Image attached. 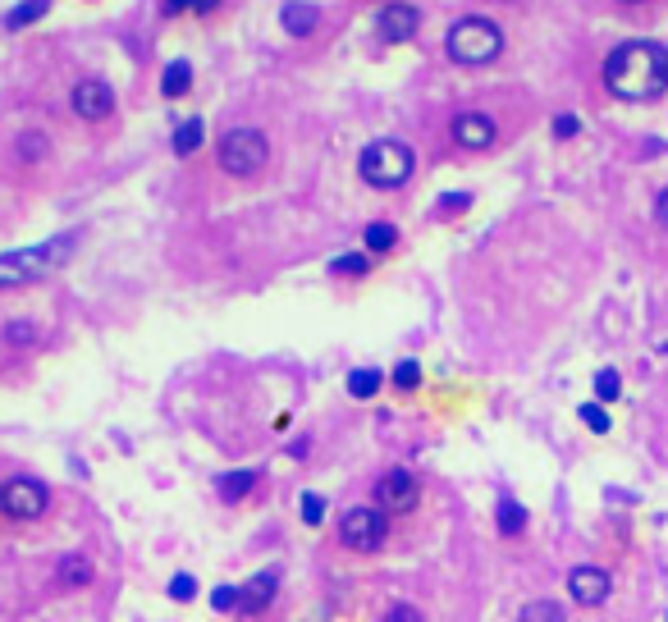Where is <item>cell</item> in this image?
Segmentation results:
<instances>
[{"mask_svg":"<svg viewBox=\"0 0 668 622\" xmlns=\"http://www.w3.org/2000/svg\"><path fill=\"white\" fill-rule=\"evenodd\" d=\"M193 92V60H170L161 74V97H188Z\"/></svg>","mask_w":668,"mask_h":622,"instance_id":"9a60e30c","label":"cell"},{"mask_svg":"<svg viewBox=\"0 0 668 622\" xmlns=\"http://www.w3.org/2000/svg\"><path fill=\"white\" fill-rule=\"evenodd\" d=\"M518 622H568V613H563V604H554V600H531L527 609L518 613Z\"/></svg>","mask_w":668,"mask_h":622,"instance_id":"44dd1931","label":"cell"},{"mask_svg":"<svg viewBox=\"0 0 668 622\" xmlns=\"http://www.w3.org/2000/svg\"><path fill=\"white\" fill-rule=\"evenodd\" d=\"M302 522H307V526H321L325 522V499L316 490L302 494Z\"/></svg>","mask_w":668,"mask_h":622,"instance_id":"484cf974","label":"cell"},{"mask_svg":"<svg viewBox=\"0 0 668 622\" xmlns=\"http://www.w3.org/2000/svg\"><path fill=\"white\" fill-rule=\"evenodd\" d=\"M193 590H197V581L188 577V572H179V577L170 581V595H174L179 604H188V600H193Z\"/></svg>","mask_w":668,"mask_h":622,"instance_id":"d6a6232c","label":"cell"},{"mask_svg":"<svg viewBox=\"0 0 668 622\" xmlns=\"http://www.w3.org/2000/svg\"><path fill=\"white\" fill-rule=\"evenodd\" d=\"M449 133H453V142H458L463 151H485V147H495L499 124L485 115V110H463V115H453Z\"/></svg>","mask_w":668,"mask_h":622,"instance_id":"8fae6325","label":"cell"},{"mask_svg":"<svg viewBox=\"0 0 668 622\" xmlns=\"http://www.w3.org/2000/svg\"><path fill=\"white\" fill-rule=\"evenodd\" d=\"M280 23L289 37H312L316 23H321V5H316V0H284Z\"/></svg>","mask_w":668,"mask_h":622,"instance_id":"5bb4252c","label":"cell"},{"mask_svg":"<svg viewBox=\"0 0 668 622\" xmlns=\"http://www.w3.org/2000/svg\"><path fill=\"white\" fill-rule=\"evenodd\" d=\"M376 504L385 508L389 517H399V513H412V508L421 504V485L412 472H403V467H394V472H385L376 481Z\"/></svg>","mask_w":668,"mask_h":622,"instance_id":"ba28073f","label":"cell"},{"mask_svg":"<svg viewBox=\"0 0 668 622\" xmlns=\"http://www.w3.org/2000/svg\"><path fill=\"white\" fill-rule=\"evenodd\" d=\"M417 28H421V10H417V5H408V0H389V5H380L376 33H380V42H385V46L412 42V37H417Z\"/></svg>","mask_w":668,"mask_h":622,"instance_id":"9c48e42d","label":"cell"},{"mask_svg":"<svg viewBox=\"0 0 668 622\" xmlns=\"http://www.w3.org/2000/svg\"><path fill=\"white\" fill-rule=\"evenodd\" d=\"M220 170L234 174V179H252V174L266 170L270 161V142L261 129H229L225 138H220Z\"/></svg>","mask_w":668,"mask_h":622,"instance_id":"5b68a950","label":"cell"},{"mask_svg":"<svg viewBox=\"0 0 668 622\" xmlns=\"http://www.w3.org/2000/svg\"><path fill=\"white\" fill-rule=\"evenodd\" d=\"M623 394V376H618L614 366H604L600 376H595V403H614Z\"/></svg>","mask_w":668,"mask_h":622,"instance_id":"d4e9b609","label":"cell"},{"mask_svg":"<svg viewBox=\"0 0 668 622\" xmlns=\"http://www.w3.org/2000/svg\"><path fill=\"white\" fill-rule=\"evenodd\" d=\"M499 531L504 536H522L527 531V508L518 499H499Z\"/></svg>","mask_w":668,"mask_h":622,"instance_id":"ffe728a7","label":"cell"},{"mask_svg":"<svg viewBox=\"0 0 668 622\" xmlns=\"http://www.w3.org/2000/svg\"><path fill=\"white\" fill-rule=\"evenodd\" d=\"M5 339H10V344H33V339H37V325H28V321H10V325H5Z\"/></svg>","mask_w":668,"mask_h":622,"instance_id":"4dcf8cb0","label":"cell"},{"mask_svg":"<svg viewBox=\"0 0 668 622\" xmlns=\"http://www.w3.org/2000/svg\"><path fill=\"white\" fill-rule=\"evenodd\" d=\"M92 577H97V572H92V563H87V558H65V563H60V581H65V586H92Z\"/></svg>","mask_w":668,"mask_h":622,"instance_id":"603a6c76","label":"cell"},{"mask_svg":"<svg viewBox=\"0 0 668 622\" xmlns=\"http://www.w3.org/2000/svg\"><path fill=\"white\" fill-rule=\"evenodd\" d=\"M577 133H582V119L577 115H554V138H577Z\"/></svg>","mask_w":668,"mask_h":622,"instance_id":"1f68e13d","label":"cell"},{"mask_svg":"<svg viewBox=\"0 0 668 622\" xmlns=\"http://www.w3.org/2000/svg\"><path fill=\"white\" fill-rule=\"evenodd\" d=\"M655 215H659V225L668 229V188H664V193H659V202H655Z\"/></svg>","mask_w":668,"mask_h":622,"instance_id":"8d00e7d4","label":"cell"},{"mask_svg":"<svg viewBox=\"0 0 668 622\" xmlns=\"http://www.w3.org/2000/svg\"><path fill=\"white\" fill-rule=\"evenodd\" d=\"M252 485H257V472H225V476H216V494L225 499V504H238L243 494H252Z\"/></svg>","mask_w":668,"mask_h":622,"instance_id":"ac0fdd59","label":"cell"},{"mask_svg":"<svg viewBox=\"0 0 668 622\" xmlns=\"http://www.w3.org/2000/svg\"><path fill=\"white\" fill-rule=\"evenodd\" d=\"M444 51L453 65H490L504 55V28L485 14H463L444 37Z\"/></svg>","mask_w":668,"mask_h":622,"instance_id":"3957f363","label":"cell"},{"mask_svg":"<svg viewBox=\"0 0 668 622\" xmlns=\"http://www.w3.org/2000/svg\"><path fill=\"white\" fill-rule=\"evenodd\" d=\"M275 590H280V572L266 568L248 581V586L238 590V613H266L270 600H275Z\"/></svg>","mask_w":668,"mask_h":622,"instance_id":"4fadbf2b","label":"cell"},{"mask_svg":"<svg viewBox=\"0 0 668 622\" xmlns=\"http://www.w3.org/2000/svg\"><path fill=\"white\" fill-rule=\"evenodd\" d=\"M193 10L197 14H211V10H220V0H193Z\"/></svg>","mask_w":668,"mask_h":622,"instance_id":"74e56055","label":"cell"},{"mask_svg":"<svg viewBox=\"0 0 668 622\" xmlns=\"http://www.w3.org/2000/svg\"><path fill=\"white\" fill-rule=\"evenodd\" d=\"M69 106H74L78 119H87V124H101V119L115 115V87H110L106 78H83V83L69 92Z\"/></svg>","mask_w":668,"mask_h":622,"instance_id":"30bf717a","label":"cell"},{"mask_svg":"<svg viewBox=\"0 0 668 622\" xmlns=\"http://www.w3.org/2000/svg\"><path fill=\"white\" fill-rule=\"evenodd\" d=\"M609 590H614V581H609V572L604 568H591V563H582V568L568 572V595L577 604H586V609H595V604L609 600Z\"/></svg>","mask_w":668,"mask_h":622,"instance_id":"7c38bea8","label":"cell"},{"mask_svg":"<svg viewBox=\"0 0 668 622\" xmlns=\"http://www.w3.org/2000/svg\"><path fill=\"white\" fill-rule=\"evenodd\" d=\"M380 622H426V618H421V613L412 609V604H394V609H389Z\"/></svg>","mask_w":668,"mask_h":622,"instance_id":"836d02e7","label":"cell"},{"mask_svg":"<svg viewBox=\"0 0 668 622\" xmlns=\"http://www.w3.org/2000/svg\"><path fill=\"white\" fill-rule=\"evenodd\" d=\"M604 87L618 101H655L668 92V46L659 42H618L604 55Z\"/></svg>","mask_w":668,"mask_h":622,"instance_id":"6da1fadb","label":"cell"},{"mask_svg":"<svg viewBox=\"0 0 668 622\" xmlns=\"http://www.w3.org/2000/svg\"><path fill=\"white\" fill-rule=\"evenodd\" d=\"M46 508H51V490L37 476H14L0 485V513L14 522H37Z\"/></svg>","mask_w":668,"mask_h":622,"instance_id":"52a82bcc","label":"cell"},{"mask_svg":"<svg viewBox=\"0 0 668 622\" xmlns=\"http://www.w3.org/2000/svg\"><path fill=\"white\" fill-rule=\"evenodd\" d=\"M582 421L595 430V435L609 430V412H604V403H582Z\"/></svg>","mask_w":668,"mask_h":622,"instance_id":"f1b7e54d","label":"cell"},{"mask_svg":"<svg viewBox=\"0 0 668 622\" xmlns=\"http://www.w3.org/2000/svg\"><path fill=\"white\" fill-rule=\"evenodd\" d=\"M357 170H362V179L371 183V188H403V183L412 179V170H417V156H412L408 142L399 138H376L362 147V156H357Z\"/></svg>","mask_w":668,"mask_h":622,"instance_id":"277c9868","label":"cell"},{"mask_svg":"<svg viewBox=\"0 0 668 622\" xmlns=\"http://www.w3.org/2000/svg\"><path fill=\"white\" fill-rule=\"evenodd\" d=\"M74 234H55L37 247H19V252H5L0 257V289H23V284H37L51 270H60L74 257Z\"/></svg>","mask_w":668,"mask_h":622,"instance_id":"7a4b0ae2","label":"cell"},{"mask_svg":"<svg viewBox=\"0 0 668 622\" xmlns=\"http://www.w3.org/2000/svg\"><path fill=\"white\" fill-rule=\"evenodd\" d=\"M472 206V193H444L440 202H435V215H458Z\"/></svg>","mask_w":668,"mask_h":622,"instance_id":"f546056e","label":"cell"},{"mask_svg":"<svg viewBox=\"0 0 668 622\" xmlns=\"http://www.w3.org/2000/svg\"><path fill=\"white\" fill-rule=\"evenodd\" d=\"M211 604H216V609H225V613L238 609V590H234V586H220L216 595H211Z\"/></svg>","mask_w":668,"mask_h":622,"instance_id":"e575fe53","label":"cell"},{"mask_svg":"<svg viewBox=\"0 0 668 622\" xmlns=\"http://www.w3.org/2000/svg\"><path fill=\"white\" fill-rule=\"evenodd\" d=\"M362 243H367L371 257H385V252L399 247V225H389V220H371V225L362 229Z\"/></svg>","mask_w":668,"mask_h":622,"instance_id":"2e32d148","label":"cell"},{"mask_svg":"<svg viewBox=\"0 0 668 622\" xmlns=\"http://www.w3.org/2000/svg\"><path fill=\"white\" fill-rule=\"evenodd\" d=\"M19 156H23V161H42V156H46V138H42V133H23V138H19Z\"/></svg>","mask_w":668,"mask_h":622,"instance_id":"83f0119b","label":"cell"},{"mask_svg":"<svg viewBox=\"0 0 668 622\" xmlns=\"http://www.w3.org/2000/svg\"><path fill=\"white\" fill-rule=\"evenodd\" d=\"M380 389V371L376 366H362V371H353V376H348V394L353 398H371Z\"/></svg>","mask_w":668,"mask_h":622,"instance_id":"cb8c5ba5","label":"cell"},{"mask_svg":"<svg viewBox=\"0 0 668 622\" xmlns=\"http://www.w3.org/2000/svg\"><path fill=\"white\" fill-rule=\"evenodd\" d=\"M618 5H646V0H618Z\"/></svg>","mask_w":668,"mask_h":622,"instance_id":"f35d334b","label":"cell"},{"mask_svg":"<svg viewBox=\"0 0 668 622\" xmlns=\"http://www.w3.org/2000/svg\"><path fill=\"white\" fill-rule=\"evenodd\" d=\"M46 14H51V0H19V5L5 14V28H10V33H23V28L42 23Z\"/></svg>","mask_w":668,"mask_h":622,"instance_id":"e0dca14e","label":"cell"},{"mask_svg":"<svg viewBox=\"0 0 668 622\" xmlns=\"http://www.w3.org/2000/svg\"><path fill=\"white\" fill-rule=\"evenodd\" d=\"M389 536V513L380 504H362V508H348L344 522H339V540L357 554H376Z\"/></svg>","mask_w":668,"mask_h":622,"instance_id":"8992f818","label":"cell"},{"mask_svg":"<svg viewBox=\"0 0 668 622\" xmlns=\"http://www.w3.org/2000/svg\"><path fill=\"white\" fill-rule=\"evenodd\" d=\"M394 385H399V389H417L421 385V366L412 362V357H403V362L394 366Z\"/></svg>","mask_w":668,"mask_h":622,"instance_id":"4316f807","label":"cell"},{"mask_svg":"<svg viewBox=\"0 0 668 622\" xmlns=\"http://www.w3.org/2000/svg\"><path fill=\"white\" fill-rule=\"evenodd\" d=\"M202 142H206V124H202V119H184V124L174 129L170 147H174V156H193Z\"/></svg>","mask_w":668,"mask_h":622,"instance_id":"d6986e66","label":"cell"},{"mask_svg":"<svg viewBox=\"0 0 668 622\" xmlns=\"http://www.w3.org/2000/svg\"><path fill=\"white\" fill-rule=\"evenodd\" d=\"M367 270H371V252H344V257L330 261V275H353V279H362Z\"/></svg>","mask_w":668,"mask_h":622,"instance_id":"7402d4cb","label":"cell"},{"mask_svg":"<svg viewBox=\"0 0 668 622\" xmlns=\"http://www.w3.org/2000/svg\"><path fill=\"white\" fill-rule=\"evenodd\" d=\"M161 10L165 14H184V10H193V0H161Z\"/></svg>","mask_w":668,"mask_h":622,"instance_id":"d590c367","label":"cell"},{"mask_svg":"<svg viewBox=\"0 0 668 622\" xmlns=\"http://www.w3.org/2000/svg\"><path fill=\"white\" fill-rule=\"evenodd\" d=\"M664 622H668V618H664Z\"/></svg>","mask_w":668,"mask_h":622,"instance_id":"ab89813d","label":"cell"}]
</instances>
